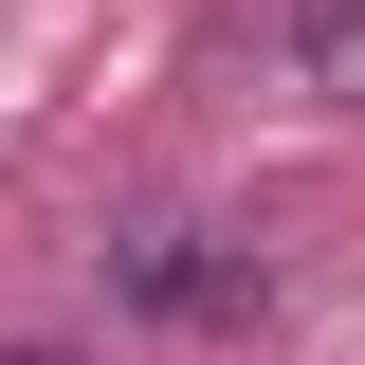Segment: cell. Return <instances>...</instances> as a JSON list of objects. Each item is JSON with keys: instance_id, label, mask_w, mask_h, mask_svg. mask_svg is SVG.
Here are the masks:
<instances>
[{"instance_id": "cell-1", "label": "cell", "mask_w": 365, "mask_h": 365, "mask_svg": "<svg viewBox=\"0 0 365 365\" xmlns=\"http://www.w3.org/2000/svg\"><path fill=\"white\" fill-rule=\"evenodd\" d=\"M110 311H128V329H256L274 311V256L220 237V220H165V237L110 256Z\"/></svg>"}]
</instances>
